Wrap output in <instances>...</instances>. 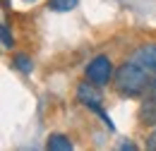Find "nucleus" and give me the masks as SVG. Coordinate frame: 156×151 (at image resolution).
Returning a JSON list of instances; mask_svg holds the SVG:
<instances>
[{"label": "nucleus", "instance_id": "1", "mask_svg": "<svg viewBox=\"0 0 156 151\" xmlns=\"http://www.w3.org/2000/svg\"><path fill=\"white\" fill-rule=\"evenodd\" d=\"M151 79L154 77L149 75L142 65H137L135 60H127V62H122L120 67H118L115 72V89L120 96H130V98H135V96H142L147 89H149V84H151Z\"/></svg>", "mask_w": 156, "mask_h": 151}, {"label": "nucleus", "instance_id": "12", "mask_svg": "<svg viewBox=\"0 0 156 151\" xmlns=\"http://www.w3.org/2000/svg\"><path fill=\"white\" fill-rule=\"evenodd\" d=\"M120 149H122V151H125V149H130V151H135V149H137V146H135V144H132V142H125V144H120Z\"/></svg>", "mask_w": 156, "mask_h": 151}, {"label": "nucleus", "instance_id": "4", "mask_svg": "<svg viewBox=\"0 0 156 151\" xmlns=\"http://www.w3.org/2000/svg\"><path fill=\"white\" fill-rule=\"evenodd\" d=\"M130 60H135L137 65H142L151 77H156V43H144V46H139L135 53H132Z\"/></svg>", "mask_w": 156, "mask_h": 151}, {"label": "nucleus", "instance_id": "8", "mask_svg": "<svg viewBox=\"0 0 156 151\" xmlns=\"http://www.w3.org/2000/svg\"><path fill=\"white\" fill-rule=\"evenodd\" d=\"M79 5V0H51L48 2V7L53 10V12H70V10H75Z\"/></svg>", "mask_w": 156, "mask_h": 151}, {"label": "nucleus", "instance_id": "3", "mask_svg": "<svg viewBox=\"0 0 156 151\" xmlns=\"http://www.w3.org/2000/svg\"><path fill=\"white\" fill-rule=\"evenodd\" d=\"M87 79L96 86H106L113 79V62L108 55H96L87 65Z\"/></svg>", "mask_w": 156, "mask_h": 151}, {"label": "nucleus", "instance_id": "5", "mask_svg": "<svg viewBox=\"0 0 156 151\" xmlns=\"http://www.w3.org/2000/svg\"><path fill=\"white\" fill-rule=\"evenodd\" d=\"M139 122L142 125H156V98L154 96H147L142 103H139Z\"/></svg>", "mask_w": 156, "mask_h": 151}, {"label": "nucleus", "instance_id": "13", "mask_svg": "<svg viewBox=\"0 0 156 151\" xmlns=\"http://www.w3.org/2000/svg\"><path fill=\"white\" fill-rule=\"evenodd\" d=\"M24 2H36V0H24Z\"/></svg>", "mask_w": 156, "mask_h": 151}, {"label": "nucleus", "instance_id": "9", "mask_svg": "<svg viewBox=\"0 0 156 151\" xmlns=\"http://www.w3.org/2000/svg\"><path fill=\"white\" fill-rule=\"evenodd\" d=\"M0 36H2V46L5 48H12L15 46V38H12V34H10V26L2 22V26H0Z\"/></svg>", "mask_w": 156, "mask_h": 151}, {"label": "nucleus", "instance_id": "10", "mask_svg": "<svg viewBox=\"0 0 156 151\" xmlns=\"http://www.w3.org/2000/svg\"><path fill=\"white\" fill-rule=\"evenodd\" d=\"M147 149H149V151H156V130L147 137Z\"/></svg>", "mask_w": 156, "mask_h": 151}, {"label": "nucleus", "instance_id": "6", "mask_svg": "<svg viewBox=\"0 0 156 151\" xmlns=\"http://www.w3.org/2000/svg\"><path fill=\"white\" fill-rule=\"evenodd\" d=\"M46 149H51V151H70V149H72V142H70L65 134L55 132V134H51V137H48Z\"/></svg>", "mask_w": 156, "mask_h": 151}, {"label": "nucleus", "instance_id": "2", "mask_svg": "<svg viewBox=\"0 0 156 151\" xmlns=\"http://www.w3.org/2000/svg\"><path fill=\"white\" fill-rule=\"evenodd\" d=\"M101 86H96V84H91L89 79L87 82H82L77 89V101L82 103V106H87L91 113H96L101 120H103V125L108 127V130H115V125L111 122V118L103 113V96H101V91H98Z\"/></svg>", "mask_w": 156, "mask_h": 151}, {"label": "nucleus", "instance_id": "11", "mask_svg": "<svg viewBox=\"0 0 156 151\" xmlns=\"http://www.w3.org/2000/svg\"><path fill=\"white\" fill-rule=\"evenodd\" d=\"M147 96H154L156 98V77L151 79V84H149V89H147Z\"/></svg>", "mask_w": 156, "mask_h": 151}, {"label": "nucleus", "instance_id": "7", "mask_svg": "<svg viewBox=\"0 0 156 151\" xmlns=\"http://www.w3.org/2000/svg\"><path fill=\"white\" fill-rule=\"evenodd\" d=\"M12 65L20 70L22 75H29V72L34 70V62H31V58L27 55V53H15V55H12Z\"/></svg>", "mask_w": 156, "mask_h": 151}]
</instances>
